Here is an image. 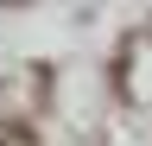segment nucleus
I'll return each instance as SVG.
<instances>
[{
	"label": "nucleus",
	"instance_id": "1",
	"mask_svg": "<svg viewBox=\"0 0 152 146\" xmlns=\"http://www.w3.org/2000/svg\"><path fill=\"white\" fill-rule=\"evenodd\" d=\"M0 7H26V0H0Z\"/></svg>",
	"mask_w": 152,
	"mask_h": 146
}]
</instances>
